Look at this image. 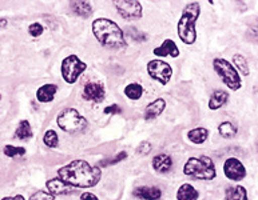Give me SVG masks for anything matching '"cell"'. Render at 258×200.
I'll return each instance as SVG.
<instances>
[{
	"mask_svg": "<svg viewBox=\"0 0 258 200\" xmlns=\"http://www.w3.org/2000/svg\"><path fill=\"white\" fill-rule=\"evenodd\" d=\"M127 34H128V36L133 39V40H135V42L139 43V42H146V40H147V35L145 34V32L137 30L135 27L128 28Z\"/></svg>",
	"mask_w": 258,
	"mask_h": 200,
	"instance_id": "cell-30",
	"label": "cell"
},
{
	"mask_svg": "<svg viewBox=\"0 0 258 200\" xmlns=\"http://www.w3.org/2000/svg\"><path fill=\"white\" fill-rule=\"evenodd\" d=\"M43 143H44L47 147H50V148H55V147H58V144H59L58 134H56L54 130H48V131L44 132V136H43Z\"/></svg>",
	"mask_w": 258,
	"mask_h": 200,
	"instance_id": "cell-27",
	"label": "cell"
},
{
	"mask_svg": "<svg viewBox=\"0 0 258 200\" xmlns=\"http://www.w3.org/2000/svg\"><path fill=\"white\" fill-rule=\"evenodd\" d=\"M153 54H154L155 56H159V58H165V56L178 58V56H179V48H178V46L175 44L174 40H171V39H166L161 46L154 48Z\"/></svg>",
	"mask_w": 258,
	"mask_h": 200,
	"instance_id": "cell-12",
	"label": "cell"
},
{
	"mask_svg": "<svg viewBox=\"0 0 258 200\" xmlns=\"http://www.w3.org/2000/svg\"><path fill=\"white\" fill-rule=\"evenodd\" d=\"M0 100H2V93H0Z\"/></svg>",
	"mask_w": 258,
	"mask_h": 200,
	"instance_id": "cell-38",
	"label": "cell"
},
{
	"mask_svg": "<svg viewBox=\"0 0 258 200\" xmlns=\"http://www.w3.org/2000/svg\"><path fill=\"white\" fill-rule=\"evenodd\" d=\"M62 77L69 84L77 83L82 73L87 69V63L82 62L77 55H70L62 62Z\"/></svg>",
	"mask_w": 258,
	"mask_h": 200,
	"instance_id": "cell-7",
	"label": "cell"
},
{
	"mask_svg": "<svg viewBox=\"0 0 258 200\" xmlns=\"http://www.w3.org/2000/svg\"><path fill=\"white\" fill-rule=\"evenodd\" d=\"M124 95L131 100H139L143 95V87L139 83H130L124 87Z\"/></svg>",
	"mask_w": 258,
	"mask_h": 200,
	"instance_id": "cell-24",
	"label": "cell"
},
{
	"mask_svg": "<svg viewBox=\"0 0 258 200\" xmlns=\"http://www.w3.org/2000/svg\"><path fill=\"white\" fill-rule=\"evenodd\" d=\"M81 200H99L94 193L91 192H85L81 195Z\"/></svg>",
	"mask_w": 258,
	"mask_h": 200,
	"instance_id": "cell-35",
	"label": "cell"
},
{
	"mask_svg": "<svg viewBox=\"0 0 258 200\" xmlns=\"http://www.w3.org/2000/svg\"><path fill=\"white\" fill-rule=\"evenodd\" d=\"M56 91H58V85L56 84H44L42 87H39L38 91H36V99L40 103H50L55 99V95H56Z\"/></svg>",
	"mask_w": 258,
	"mask_h": 200,
	"instance_id": "cell-17",
	"label": "cell"
},
{
	"mask_svg": "<svg viewBox=\"0 0 258 200\" xmlns=\"http://www.w3.org/2000/svg\"><path fill=\"white\" fill-rule=\"evenodd\" d=\"M46 187L48 189V192L52 195V196H58V195H64V193H69L71 187L69 184H66L64 181L59 177H54V179H50L47 180Z\"/></svg>",
	"mask_w": 258,
	"mask_h": 200,
	"instance_id": "cell-15",
	"label": "cell"
},
{
	"mask_svg": "<svg viewBox=\"0 0 258 200\" xmlns=\"http://www.w3.org/2000/svg\"><path fill=\"white\" fill-rule=\"evenodd\" d=\"M56 124L62 131L67 134H78L83 131L89 123L85 116L81 115L75 108H64L63 111L59 112Z\"/></svg>",
	"mask_w": 258,
	"mask_h": 200,
	"instance_id": "cell-5",
	"label": "cell"
},
{
	"mask_svg": "<svg viewBox=\"0 0 258 200\" xmlns=\"http://www.w3.org/2000/svg\"><path fill=\"white\" fill-rule=\"evenodd\" d=\"M103 112L106 115H118V114L122 112V110H120V107L118 104H111V106H108V107L104 108Z\"/></svg>",
	"mask_w": 258,
	"mask_h": 200,
	"instance_id": "cell-34",
	"label": "cell"
},
{
	"mask_svg": "<svg viewBox=\"0 0 258 200\" xmlns=\"http://www.w3.org/2000/svg\"><path fill=\"white\" fill-rule=\"evenodd\" d=\"M151 150H153V147H151V143L147 142V140H145V142H142L141 144L138 146V148H137V152L141 155H143V156H146V155H149L151 152Z\"/></svg>",
	"mask_w": 258,
	"mask_h": 200,
	"instance_id": "cell-33",
	"label": "cell"
},
{
	"mask_svg": "<svg viewBox=\"0 0 258 200\" xmlns=\"http://www.w3.org/2000/svg\"><path fill=\"white\" fill-rule=\"evenodd\" d=\"M183 173L197 180H213L217 176V169L212 159L204 155L198 158H189L183 167Z\"/></svg>",
	"mask_w": 258,
	"mask_h": 200,
	"instance_id": "cell-4",
	"label": "cell"
},
{
	"mask_svg": "<svg viewBox=\"0 0 258 200\" xmlns=\"http://www.w3.org/2000/svg\"><path fill=\"white\" fill-rule=\"evenodd\" d=\"M227 102H229V92H226L224 89H216L209 99V108L216 111V110L224 107Z\"/></svg>",
	"mask_w": 258,
	"mask_h": 200,
	"instance_id": "cell-18",
	"label": "cell"
},
{
	"mask_svg": "<svg viewBox=\"0 0 258 200\" xmlns=\"http://www.w3.org/2000/svg\"><path fill=\"white\" fill-rule=\"evenodd\" d=\"M233 63H234V68L237 69V71H239L241 73H243V75H249L250 73V69H249V64H247V60L245 58H243L242 55L239 54H235L234 56H233Z\"/></svg>",
	"mask_w": 258,
	"mask_h": 200,
	"instance_id": "cell-26",
	"label": "cell"
},
{
	"mask_svg": "<svg viewBox=\"0 0 258 200\" xmlns=\"http://www.w3.org/2000/svg\"><path fill=\"white\" fill-rule=\"evenodd\" d=\"M70 7L75 15L81 16L83 19H87L93 15V6L89 2H71Z\"/></svg>",
	"mask_w": 258,
	"mask_h": 200,
	"instance_id": "cell-19",
	"label": "cell"
},
{
	"mask_svg": "<svg viewBox=\"0 0 258 200\" xmlns=\"http://www.w3.org/2000/svg\"><path fill=\"white\" fill-rule=\"evenodd\" d=\"M93 34L99 42L106 48H112V50H120L127 46L126 39H124V32L122 28L107 18H98L93 22Z\"/></svg>",
	"mask_w": 258,
	"mask_h": 200,
	"instance_id": "cell-2",
	"label": "cell"
},
{
	"mask_svg": "<svg viewBox=\"0 0 258 200\" xmlns=\"http://www.w3.org/2000/svg\"><path fill=\"white\" fill-rule=\"evenodd\" d=\"M116 11L124 20L141 19L143 16L142 4L137 0H115L112 2Z\"/></svg>",
	"mask_w": 258,
	"mask_h": 200,
	"instance_id": "cell-9",
	"label": "cell"
},
{
	"mask_svg": "<svg viewBox=\"0 0 258 200\" xmlns=\"http://www.w3.org/2000/svg\"><path fill=\"white\" fill-rule=\"evenodd\" d=\"M43 32H44V28H43V26L40 23H32L31 26L28 27V34L31 35V36H34V38L40 36Z\"/></svg>",
	"mask_w": 258,
	"mask_h": 200,
	"instance_id": "cell-31",
	"label": "cell"
},
{
	"mask_svg": "<svg viewBox=\"0 0 258 200\" xmlns=\"http://www.w3.org/2000/svg\"><path fill=\"white\" fill-rule=\"evenodd\" d=\"M59 179L66 184L77 188H90L99 183L102 177V169L99 167L91 166L90 163L82 159L73 160L69 164L58 169Z\"/></svg>",
	"mask_w": 258,
	"mask_h": 200,
	"instance_id": "cell-1",
	"label": "cell"
},
{
	"mask_svg": "<svg viewBox=\"0 0 258 200\" xmlns=\"http://www.w3.org/2000/svg\"><path fill=\"white\" fill-rule=\"evenodd\" d=\"M32 128H31V124L28 120H22L16 128L15 134H14V138L15 139H19V140H27V139H31L32 138Z\"/></svg>",
	"mask_w": 258,
	"mask_h": 200,
	"instance_id": "cell-23",
	"label": "cell"
},
{
	"mask_svg": "<svg viewBox=\"0 0 258 200\" xmlns=\"http://www.w3.org/2000/svg\"><path fill=\"white\" fill-rule=\"evenodd\" d=\"M224 200H249L247 197V191L242 185H231L227 187L225 191Z\"/></svg>",
	"mask_w": 258,
	"mask_h": 200,
	"instance_id": "cell-20",
	"label": "cell"
},
{
	"mask_svg": "<svg viewBox=\"0 0 258 200\" xmlns=\"http://www.w3.org/2000/svg\"><path fill=\"white\" fill-rule=\"evenodd\" d=\"M237 131H238L237 127H235L233 123H230V122H222V123L218 126V132H220V135L222 138H234L235 135H237Z\"/></svg>",
	"mask_w": 258,
	"mask_h": 200,
	"instance_id": "cell-25",
	"label": "cell"
},
{
	"mask_svg": "<svg viewBox=\"0 0 258 200\" xmlns=\"http://www.w3.org/2000/svg\"><path fill=\"white\" fill-rule=\"evenodd\" d=\"M55 196H52L50 192H46V191H36V192L30 197V200H54Z\"/></svg>",
	"mask_w": 258,
	"mask_h": 200,
	"instance_id": "cell-32",
	"label": "cell"
},
{
	"mask_svg": "<svg viewBox=\"0 0 258 200\" xmlns=\"http://www.w3.org/2000/svg\"><path fill=\"white\" fill-rule=\"evenodd\" d=\"M224 173L229 180L241 181L246 177L247 171L241 160L237 158H229L224 164Z\"/></svg>",
	"mask_w": 258,
	"mask_h": 200,
	"instance_id": "cell-10",
	"label": "cell"
},
{
	"mask_svg": "<svg viewBox=\"0 0 258 200\" xmlns=\"http://www.w3.org/2000/svg\"><path fill=\"white\" fill-rule=\"evenodd\" d=\"M209 138V130L204 127L194 128L187 132V139L194 144H202L208 140Z\"/></svg>",
	"mask_w": 258,
	"mask_h": 200,
	"instance_id": "cell-22",
	"label": "cell"
},
{
	"mask_svg": "<svg viewBox=\"0 0 258 200\" xmlns=\"http://www.w3.org/2000/svg\"><path fill=\"white\" fill-rule=\"evenodd\" d=\"M134 196L142 200H159L162 197V191L158 187H138L134 189Z\"/></svg>",
	"mask_w": 258,
	"mask_h": 200,
	"instance_id": "cell-14",
	"label": "cell"
},
{
	"mask_svg": "<svg viewBox=\"0 0 258 200\" xmlns=\"http://www.w3.org/2000/svg\"><path fill=\"white\" fill-rule=\"evenodd\" d=\"M126 158H127V154L123 151V152H120V154H118L116 156H114V159H107V160H102V162H99L98 163V167H99V168H103V167L106 166H114V164L122 162V160H124Z\"/></svg>",
	"mask_w": 258,
	"mask_h": 200,
	"instance_id": "cell-29",
	"label": "cell"
},
{
	"mask_svg": "<svg viewBox=\"0 0 258 200\" xmlns=\"http://www.w3.org/2000/svg\"><path fill=\"white\" fill-rule=\"evenodd\" d=\"M7 19H6V18H2V19H0V28H6L7 27Z\"/></svg>",
	"mask_w": 258,
	"mask_h": 200,
	"instance_id": "cell-37",
	"label": "cell"
},
{
	"mask_svg": "<svg viewBox=\"0 0 258 200\" xmlns=\"http://www.w3.org/2000/svg\"><path fill=\"white\" fill-rule=\"evenodd\" d=\"M166 102L163 99H155L154 102H151L150 104H147V107L145 108V115L143 118L146 120H151L158 118L162 115V112L165 111Z\"/></svg>",
	"mask_w": 258,
	"mask_h": 200,
	"instance_id": "cell-16",
	"label": "cell"
},
{
	"mask_svg": "<svg viewBox=\"0 0 258 200\" xmlns=\"http://www.w3.org/2000/svg\"><path fill=\"white\" fill-rule=\"evenodd\" d=\"M147 73L150 75L151 79L159 81L162 85H166L173 76V68L169 63L154 59L147 63Z\"/></svg>",
	"mask_w": 258,
	"mask_h": 200,
	"instance_id": "cell-8",
	"label": "cell"
},
{
	"mask_svg": "<svg viewBox=\"0 0 258 200\" xmlns=\"http://www.w3.org/2000/svg\"><path fill=\"white\" fill-rule=\"evenodd\" d=\"M213 68L217 72V75L220 76V79L224 81L226 87L231 89V91H238L242 85L241 81V76L237 72V69L233 67L230 62H227L226 59L216 58L213 60Z\"/></svg>",
	"mask_w": 258,
	"mask_h": 200,
	"instance_id": "cell-6",
	"label": "cell"
},
{
	"mask_svg": "<svg viewBox=\"0 0 258 200\" xmlns=\"http://www.w3.org/2000/svg\"><path fill=\"white\" fill-rule=\"evenodd\" d=\"M3 154L8 158H16V156H23L26 154V148L24 147H14V146H6L3 150Z\"/></svg>",
	"mask_w": 258,
	"mask_h": 200,
	"instance_id": "cell-28",
	"label": "cell"
},
{
	"mask_svg": "<svg viewBox=\"0 0 258 200\" xmlns=\"http://www.w3.org/2000/svg\"><path fill=\"white\" fill-rule=\"evenodd\" d=\"M200 193L189 183L182 184L177 191V200H198Z\"/></svg>",
	"mask_w": 258,
	"mask_h": 200,
	"instance_id": "cell-21",
	"label": "cell"
},
{
	"mask_svg": "<svg viewBox=\"0 0 258 200\" xmlns=\"http://www.w3.org/2000/svg\"><path fill=\"white\" fill-rule=\"evenodd\" d=\"M201 6L198 2H190L182 11L181 19L178 22V36L185 44H194L197 40V20L200 18Z\"/></svg>",
	"mask_w": 258,
	"mask_h": 200,
	"instance_id": "cell-3",
	"label": "cell"
},
{
	"mask_svg": "<svg viewBox=\"0 0 258 200\" xmlns=\"http://www.w3.org/2000/svg\"><path fill=\"white\" fill-rule=\"evenodd\" d=\"M104 87L102 83L98 81H90L85 84L83 91H82V97L87 102H94V103H100L104 99Z\"/></svg>",
	"mask_w": 258,
	"mask_h": 200,
	"instance_id": "cell-11",
	"label": "cell"
},
{
	"mask_svg": "<svg viewBox=\"0 0 258 200\" xmlns=\"http://www.w3.org/2000/svg\"><path fill=\"white\" fill-rule=\"evenodd\" d=\"M2 200H26L24 199L23 195H15V196H7V197H3Z\"/></svg>",
	"mask_w": 258,
	"mask_h": 200,
	"instance_id": "cell-36",
	"label": "cell"
},
{
	"mask_svg": "<svg viewBox=\"0 0 258 200\" xmlns=\"http://www.w3.org/2000/svg\"><path fill=\"white\" fill-rule=\"evenodd\" d=\"M153 168L158 173H167L173 168V159L169 155L158 154L153 158Z\"/></svg>",
	"mask_w": 258,
	"mask_h": 200,
	"instance_id": "cell-13",
	"label": "cell"
}]
</instances>
